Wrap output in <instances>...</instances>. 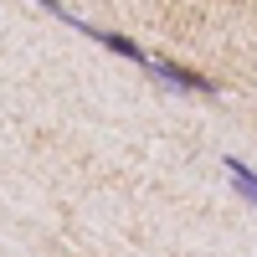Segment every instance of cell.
I'll return each instance as SVG.
<instances>
[{
    "mask_svg": "<svg viewBox=\"0 0 257 257\" xmlns=\"http://www.w3.org/2000/svg\"><path fill=\"white\" fill-rule=\"evenodd\" d=\"M144 67L155 72V77H165L170 88H180V93H221V82H211V77H201V72H190V67H180V62H170V57H155V52L144 57Z\"/></svg>",
    "mask_w": 257,
    "mask_h": 257,
    "instance_id": "6da1fadb",
    "label": "cell"
},
{
    "mask_svg": "<svg viewBox=\"0 0 257 257\" xmlns=\"http://www.w3.org/2000/svg\"><path fill=\"white\" fill-rule=\"evenodd\" d=\"M221 165H226V180H231V190H237V196H242V201L257 211V170H252L247 160H237V155H226Z\"/></svg>",
    "mask_w": 257,
    "mask_h": 257,
    "instance_id": "3957f363",
    "label": "cell"
},
{
    "mask_svg": "<svg viewBox=\"0 0 257 257\" xmlns=\"http://www.w3.org/2000/svg\"><path fill=\"white\" fill-rule=\"evenodd\" d=\"M82 36H88V41H98L103 52H113V57H123V62H134V67H144V57H149L139 41H128L123 31H98V26H82Z\"/></svg>",
    "mask_w": 257,
    "mask_h": 257,
    "instance_id": "7a4b0ae2",
    "label": "cell"
}]
</instances>
